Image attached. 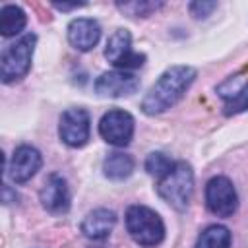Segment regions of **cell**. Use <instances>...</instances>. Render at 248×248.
<instances>
[{"label": "cell", "mask_w": 248, "mask_h": 248, "mask_svg": "<svg viewBox=\"0 0 248 248\" xmlns=\"http://www.w3.org/2000/svg\"><path fill=\"white\" fill-rule=\"evenodd\" d=\"M99 134L107 143L124 147L134 138V116L122 108H110L99 120Z\"/></svg>", "instance_id": "6"}, {"label": "cell", "mask_w": 248, "mask_h": 248, "mask_svg": "<svg viewBox=\"0 0 248 248\" xmlns=\"http://www.w3.org/2000/svg\"><path fill=\"white\" fill-rule=\"evenodd\" d=\"M190 14L196 17V19H202V17H207L215 8H217V2H207V0H196V2H190Z\"/></svg>", "instance_id": "20"}, {"label": "cell", "mask_w": 248, "mask_h": 248, "mask_svg": "<svg viewBox=\"0 0 248 248\" xmlns=\"http://www.w3.org/2000/svg\"><path fill=\"white\" fill-rule=\"evenodd\" d=\"M196 74H198L196 68L186 64H176L167 68L159 76V79L151 85V89L145 93L141 101V110L149 116H155L174 107L184 97L188 87L194 83Z\"/></svg>", "instance_id": "1"}, {"label": "cell", "mask_w": 248, "mask_h": 248, "mask_svg": "<svg viewBox=\"0 0 248 248\" xmlns=\"http://www.w3.org/2000/svg\"><path fill=\"white\" fill-rule=\"evenodd\" d=\"M231 231L223 225H209L202 231L194 248H229L231 246Z\"/></svg>", "instance_id": "16"}, {"label": "cell", "mask_w": 248, "mask_h": 248, "mask_svg": "<svg viewBox=\"0 0 248 248\" xmlns=\"http://www.w3.org/2000/svg\"><path fill=\"white\" fill-rule=\"evenodd\" d=\"M134 167H136V161L130 153L112 151L107 155V159L103 163V172L110 180H126L128 176H132Z\"/></svg>", "instance_id": "14"}, {"label": "cell", "mask_w": 248, "mask_h": 248, "mask_svg": "<svg viewBox=\"0 0 248 248\" xmlns=\"http://www.w3.org/2000/svg\"><path fill=\"white\" fill-rule=\"evenodd\" d=\"M157 194L174 209L188 207L194 194V170L186 161H176L174 167L157 182Z\"/></svg>", "instance_id": "2"}, {"label": "cell", "mask_w": 248, "mask_h": 248, "mask_svg": "<svg viewBox=\"0 0 248 248\" xmlns=\"http://www.w3.org/2000/svg\"><path fill=\"white\" fill-rule=\"evenodd\" d=\"M140 87V79L124 70H112V72H105L95 79V91L101 97H128L132 93H136Z\"/></svg>", "instance_id": "10"}, {"label": "cell", "mask_w": 248, "mask_h": 248, "mask_svg": "<svg viewBox=\"0 0 248 248\" xmlns=\"http://www.w3.org/2000/svg\"><path fill=\"white\" fill-rule=\"evenodd\" d=\"M116 225V213L107 207L89 211L81 221V232L91 240H105Z\"/></svg>", "instance_id": "13"}, {"label": "cell", "mask_w": 248, "mask_h": 248, "mask_svg": "<svg viewBox=\"0 0 248 248\" xmlns=\"http://www.w3.org/2000/svg\"><path fill=\"white\" fill-rule=\"evenodd\" d=\"M39 200H41V203H43V207L46 211H50V213H66L70 209V190H68L66 180L60 174L52 172L45 180V184H43V188L39 192Z\"/></svg>", "instance_id": "11"}, {"label": "cell", "mask_w": 248, "mask_h": 248, "mask_svg": "<svg viewBox=\"0 0 248 248\" xmlns=\"http://www.w3.org/2000/svg\"><path fill=\"white\" fill-rule=\"evenodd\" d=\"M116 8L122 14L130 16V17H147L153 12H157L159 8H163V2H145V0H141V2H138V0H134V2H116Z\"/></svg>", "instance_id": "18"}, {"label": "cell", "mask_w": 248, "mask_h": 248, "mask_svg": "<svg viewBox=\"0 0 248 248\" xmlns=\"http://www.w3.org/2000/svg\"><path fill=\"white\" fill-rule=\"evenodd\" d=\"M27 23L25 12L16 4H6L0 10V35L2 37H14L17 35Z\"/></svg>", "instance_id": "15"}, {"label": "cell", "mask_w": 248, "mask_h": 248, "mask_svg": "<svg viewBox=\"0 0 248 248\" xmlns=\"http://www.w3.org/2000/svg\"><path fill=\"white\" fill-rule=\"evenodd\" d=\"M56 10H60V12H70V10H78V8H83L85 6V2H74V4H60V2H54L52 4Z\"/></svg>", "instance_id": "22"}, {"label": "cell", "mask_w": 248, "mask_h": 248, "mask_svg": "<svg viewBox=\"0 0 248 248\" xmlns=\"http://www.w3.org/2000/svg\"><path fill=\"white\" fill-rule=\"evenodd\" d=\"M35 43H37V35L27 33L2 52L0 78L4 83H14L27 76V72L31 68V60H33Z\"/></svg>", "instance_id": "4"}, {"label": "cell", "mask_w": 248, "mask_h": 248, "mask_svg": "<svg viewBox=\"0 0 248 248\" xmlns=\"http://www.w3.org/2000/svg\"><path fill=\"white\" fill-rule=\"evenodd\" d=\"M246 108H248V89H246L240 97H236L234 101H231V103L225 107V114H227V116L238 114V112H242V110H246Z\"/></svg>", "instance_id": "21"}, {"label": "cell", "mask_w": 248, "mask_h": 248, "mask_svg": "<svg viewBox=\"0 0 248 248\" xmlns=\"http://www.w3.org/2000/svg\"><path fill=\"white\" fill-rule=\"evenodd\" d=\"M248 89V78L244 74H236V76H231L227 78L219 87H217V93L225 99V101H234L236 97H240L244 91Z\"/></svg>", "instance_id": "17"}, {"label": "cell", "mask_w": 248, "mask_h": 248, "mask_svg": "<svg viewBox=\"0 0 248 248\" xmlns=\"http://www.w3.org/2000/svg\"><path fill=\"white\" fill-rule=\"evenodd\" d=\"M145 170L151 174V176H157V178H163L172 167H174V161L170 157H167L165 153L161 151H153L145 157Z\"/></svg>", "instance_id": "19"}, {"label": "cell", "mask_w": 248, "mask_h": 248, "mask_svg": "<svg viewBox=\"0 0 248 248\" xmlns=\"http://www.w3.org/2000/svg\"><path fill=\"white\" fill-rule=\"evenodd\" d=\"M101 39V25L91 17H78L68 23V41L74 48L87 52Z\"/></svg>", "instance_id": "12"}, {"label": "cell", "mask_w": 248, "mask_h": 248, "mask_svg": "<svg viewBox=\"0 0 248 248\" xmlns=\"http://www.w3.org/2000/svg\"><path fill=\"white\" fill-rule=\"evenodd\" d=\"M43 165V157L41 151L33 145H19L16 147L10 165H8V176L16 182V184H23L27 180H31L37 170Z\"/></svg>", "instance_id": "9"}, {"label": "cell", "mask_w": 248, "mask_h": 248, "mask_svg": "<svg viewBox=\"0 0 248 248\" xmlns=\"http://www.w3.org/2000/svg\"><path fill=\"white\" fill-rule=\"evenodd\" d=\"M124 223L128 234L140 246H157L165 238V223L161 215L147 205H130Z\"/></svg>", "instance_id": "3"}, {"label": "cell", "mask_w": 248, "mask_h": 248, "mask_svg": "<svg viewBox=\"0 0 248 248\" xmlns=\"http://www.w3.org/2000/svg\"><path fill=\"white\" fill-rule=\"evenodd\" d=\"M205 205L217 217H231L238 207V196L227 176H213L205 184Z\"/></svg>", "instance_id": "7"}, {"label": "cell", "mask_w": 248, "mask_h": 248, "mask_svg": "<svg viewBox=\"0 0 248 248\" xmlns=\"http://www.w3.org/2000/svg\"><path fill=\"white\" fill-rule=\"evenodd\" d=\"M91 134V118L89 112L81 107L68 108L60 116L58 136L70 147H83Z\"/></svg>", "instance_id": "8"}, {"label": "cell", "mask_w": 248, "mask_h": 248, "mask_svg": "<svg viewBox=\"0 0 248 248\" xmlns=\"http://www.w3.org/2000/svg\"><path fill=\"white\" fill-rule=\"evenodd\" d=\"M105 56L112 66L122 68L124 72L134 70V68H141L145 64V54L136 52L132 48V35L128 29H116L108 37Z\"/></svg>", "instance_id": "5"}]
</instances>
